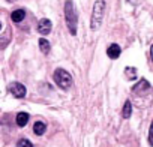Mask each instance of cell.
<instances>
[{
    "label": "cell",
    "instance_id": "obj_1",
    "mask_svg": "<svg viewBox=\"0 0 153 147\" xmlns=\"http://www.w3.org/2000/svg\"><path fill=\"white\" fill-rule=\"evenodd\" d=\"M65 21L72 36L76 35V26H78V11L72 0H66L65 3Z\"/></svg>",
    "mask_w": 153,
    "mask_h": 147
},
{
    "label": "cell",
    "instance_id": "obj_2",
    "mask_svg": "<svg viewBox=\"0 0 153 147\" xmlns=\"http://www.w3.org/2000/svg\"><path fill=\"white\" fill-rule=\"evenodd\" d=\"M105 0H96L93 5V11H92V18H90V29L92 30H98L102 24L104 20V14H105Z\"/></svg>",
    "mask_w": 153,
    "mask_h": 147
},
{
    "label": "cell",
    "instance_id": "obj_3",
    "mask_svg": "<svg viewBox=\"0 0 153 147\" xmlns=\"http://www.w3.org/2000/svg\"><path fill=\"white\" fill-rule=\"evenodd\" d=\"M53 78H54V83H56L60 89H63V90H69V89L72 87V84H74L71 74H69L66 69H63V68H57V69L54 71Z\"/></svg>",
    "mask_w": 153,
    "mask_h": 147
},
{
    "label": "cell",
    "instance_id": "obj_4",
    "mask_svg": "<svg viewBox=\"0 0 153 147\" xmlns=\"http://www.w3.org/2000/svg\"><path fill=\"white\" fill-rule=\"evenodd\" d=\"M9 92L12 93V96H14V98L21 99V98H24V96H26L27 89H26V86H24V84H21V83H18V81H14V83H11V84H9Z\"/></svg>",
    "mask_w": 153,
    "mask_h": 147
},
{
    "label": "cell",
    "instance_id": "obj_5",
    "mask_svg": "<svg viewBox=\"0 0 153 147\" xmlns=\"http://www.w3.org/2000/svg\"><path fill=\"white\" fill-rule=\"evenodd\" d=\"M150 89H152L150 83L143 78V80H140V81L132 87V92H134L135 95H138V96H144V95H147V93L150 92Z\"/></svg>",
    "mask_w": 153,
    "mask_h": 147
},
{
    "label": "cell",
    "instance_id": "obj_6",
    "mask_svg": "<svg viewBox=\"0 0 153 147\" xmlns=\"http://www.w3.org/2000/svg\"><path fill=\"white\" fill-rule=\"evenodd\" d=\"M53 29V23L48 20V18H41L38 21V26H36V30L41 33V35H48Z\"/></svg>",
    "mask_w": 153,
    "mask_h": 147
},
{
    "label": "cell",
    "instance_id": "obj_7",
    "mask_svg": "<svg viewBox=\"0 0 153 147\" xmlns=\"http://www.w3.org/2000/svg\"><path fill=\"white\" fill-rule=\"evenodd\" d=\"M120 54H122V48H120L119 44H111V45H108V48H107V56H108L110 59L116 60V59L120 57Z\"/></svg>",
    "mask_w": 153,
    "mask_h": 147
},
{
    "label": "cell",
    "instance_id": "obj_8",
    "mask_svg": "<svg viewBox=\"0 0 153 147\" xmlns=\"http://www.w3.org/2000/svg\"><path fill=\"white\" fill-rule=\"evenodd\" d=\"M15 122H17V125H18L20 128H24V126L27 125V122H29V113H24V111L18 113Z\"/></svg>",
    "mask_w": 153,
    "mask_h": 147
},
{
    "label": "cell",
    "instance_id": "obj_9",
    "mask_svg": "<svg viewBox=\"0 0 153 147\" xmlns=\"http://www.w3.org/2000/svg\"><path fill=\"white\" fill-rule=\"evenodd\" d=\"M11 18H12L14 23H21L26 18V11L24 9H17V11H14L11 14Z\"/></svg>",
    "mask_w": 153,
    "mask_h": 147
},
{
    "label": "cell",
    "instance_id": "obj_10",
    "mask_svg": "<svg viewBox=\"0 0 153 147\" xmlns=\"http://www.w3.org/2000/svg\"><path fill=\"white\" fill-rule=\"evenodd\" d=\"M131 116H132V104H131V101H125L123 108H122V117L129 119Z\"/></svg>",
    "mask_w": 153,
    "mask_h": 147
},
{
    "label": "cell",
    "instance_id": "obj_11",
    "mask_svg": "<svg viewBox=\"0 0 153 147\" xmlns=\"http://www.w3.org/2000/svg\"><path fill=\"white\" fill-rule=\"evenodd\" d=\"M38 44H39V48H41V51H42L44 54H48V53H50V50H51V44L48 42V39L41 38V39H38Z\"/></svg>",
    "mask_w": 153,
    "mask_h": 147
},
{
    "label": "cell",
    "instance_id": "obj_12",
    "mask_svg": "<svg viewBox=\"0 0 153 147\" xmlns=\"http://www.w3.org/2000/svg\"><path fill=\"white\" fill-rule=\"evenodd\" d=\"M45 131H47V125H45L44 122H36V123L33 125V132H35V135H44Z\"/></svg>",
    "mask_w": 153,
    "mask_h": 147
},
{
    "label": "cell",
    "instance_id": "obj_13",
    "mask_svg": "<svg viewBox=\"0 0 153 147\" xmlns=\"http://www.w3.org/2000/svg\"><path fill=\"white\" fill-rule=\"evenodd\" d=\"M125 77L128 78V80H137V69L135 68H126L125 69Z\"/></svg>",
    "mask_w": 153,
    "mask_h": 147
},
{
    "label": "cell",
    "instance_id": "obj_14",
    "mask_svg": "<svg viewBox=\"0 0 153 147\" xmlns=\"http://www.w3.org/2000/svg\"><path fill=\"white\" fill-rule=\"evenodd\" d=\"M17 147H33V144H32V141H29L27 138H21V140H18Z\"/></svg>",
    "mask_w": 153,
    "mask_h": 147
},
{
    "label": "cell",
    "instance_id": "obj_15",
    "mask_svg": "<svg viewBox=\"0 0 153 147\" xmlns=\"http://www.w3.org/2000/svg\"><path fill=\"white\" fill-rule=\"evenodd\" d=\"M149 146L153 147V120L150 123V129H149Z\"/></svg>",
    "mask_w": 153,
    "mask_h": 147
},
{
    "label": "cell",
    "instance_id": "obj_16",
    "mask_svg": "<svg viewBox=\"0 0 153 147\" xmlns=\"http://www.w3.org/2000/svg\"><path fill=\"white\" fill-rule=\"evenodd\" d=\"M150 57H152V60H153V44H152V47H150Z\"/></svg>",
    "mask_w": 153,
    "mask_h": 147
},
{
    "label": "cell",
    "instance_id": "obj_17",
    "mask_svg": "<svg viewBox=\"0 0 153 147\" xmlns=\"http://www.w3.org/2000/svg\"><path fill=\"white\" fill-rule=\"evenodd\" d=\"M126 2H128V3H132V5H134V3L137 2V0H126Z\"/></svg>",
    "mask_w": 153,
    "mask_h": 147
},
{
    "label": "cell",
    "instance_id": "obj_18",
    "mask_svg": "<svg viewBox=\"0 0 153 147\" xmlns=\"http://www.w3.org/2000/svg\"><path fill=\"white\" fill-rule=\"evenodd\" d=\"M8 2H15V0H8Z\"/></svg>",
    "mask_w": 153,
    "mask_h": 147
}]
</instances>
